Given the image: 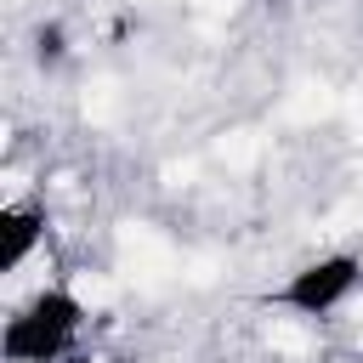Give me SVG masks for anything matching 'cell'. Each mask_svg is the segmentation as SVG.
<instances>
[{"label":"cell","instance_id":"6da1fadb","mask_svg":"<svg viewBox=\"0 0 363 363\" xmlns=\"http://www.w3.org/2000/svg\"><path fill=\"white\" fill-rule=\"evenodd\" d=\"M85 301L68 284H40L28 301H17L0 323V357L6 363H74L85 340Z\"/></svg>","mask_w":363,"mask_h":363},{"label":"cell","instance_id":"7a4b0ae2","mask_svg":"<svg viewBox=\"0 0 363 363\" xmlns=\"http://www.w3.org/2000/svg\"><path fill=\"white\" fill-rule=\"evenodd\" d=\"M357 289H363V255L357 250H323V255H306L301 267H289L284 284L267 295V306L318 323V318L346 312L357 301Z\"/></svg>","mask_w":363,"mask_h":363},{"label":"cell","instance_id":"3957f363","mask_svg":"<svg viewBox=\"0 0 363 363\" xmlns=\"http://www.w3.org/2000/svg\"><path fill=\"white\" fill-rule=\"evenodd\" d=\"M45 199H6L0 210V272H23L34 261V250L45 244Z\"/></svg>","mask_w":363,"mask_h":363},{"label":"cell","instance_id":"277c9868","mask_svg":"<svg viewBox=\"0 0 363 363\" xmlns=\"http://www.w3.org/2000/svg\"><path fill=\"white\" fill-rule=\"evenodd\" d=\"M62 57V28L51 23V28H40V62H57Z\"/></svg>","mask_w":363,"mask_h":363}]
</instances>
